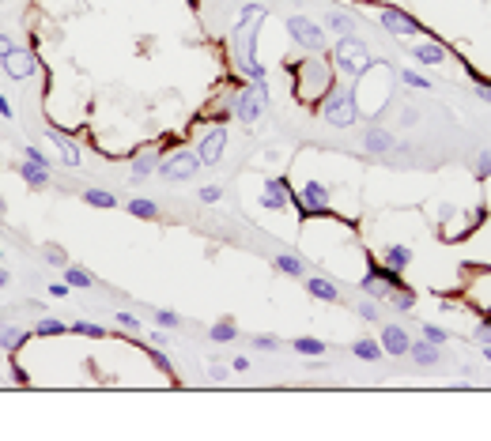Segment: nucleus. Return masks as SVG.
Returning a JSON list of instances; mask_svg holds the SVG:
<instances>
[{
	"instance_id": "nucleus-1",
	"label": "nucleus",
	"mask_w": 491,
	"mask_h": 441,
	"mask_svg": "<svg viewBox=\"0 0 491 441\" xmlns=\"http://www.w3.org/2000/svg\"><path fill=\"white\" fill-rule=\"evenodd\" d=\"M337 87V76H333V57L325 53H307L299 64H295V98L299 102H322L329 91Z\"/></svg>"
},
{
	"instance_id": "nucleus-2",
	"label": "nucleus",
	"mask_w": 491,
	"mask_h": 441,
	"mask_svg": "<svg viewBox=\"0 0 491 441\" xmlns=\"http://www.w3.org/2000/svg\"><path fill=\"white\" fill-rule=\"evenodd\" d=\"M269 16L261 4H246L242 16H238V26H234V61L249 79H264V69L257 61V31H261V19Z\"/></svg>"
},
{
	"instance_id": "nucleus-3",
	"label": "nucleus",
	"mask_w": 491,
	"mask_h": 441,
	"mask_svg": "<svg viewBox=\"0 0 491 441\" xmlns=\"http://www.w3.org/2000/svg\"><path fill=\"white\" fill-rule=\"evenodd\" d=\"M231 113H234L242 125L261 121V117L269 113V83H264V79H254V83H246L242 91H238Z\"/></svg>"
},
{
	"instance_id": "nucleus-4",
	"label": "nucleus",
	"mask_w": 491,
	"mask_h": 441,
	"mask_svg": "<svg viewBox=\"0 0 491 441\" xmlns=\"http://www.w3.org/2000/svg\"><path fill=\"white\" fill-rule=\"evenodd\" d=\"M322 117L329 125L337 128H348L355 125V117H359V106H355V91L352 87H333L329 95L322 98Z\"/></svg>"
},
{
	"instance_id": "nucleus-5",
	"label": "nucleus",
	"mask_w": 491,
	"mask_h": 441,
	"mask_svg": "<svg viewBox=\"0 0 491 441\" xmlns=\"http://www.w3.org/2000/svg\"><path fill=\"white\" fill-rule=\"evenodd\" d=\"M333 64H337L340 72H348V76H363V72L370 69L367 42H363V38H355V34L340 38V42L333 46Z\"/></svg>"
},
{
	"instance_id": "nucleus-6",
	"label": "nucleus",
	"mask_w": 491,
	"mask_h": 441,
	"mask_svg": "<svg viewBox=\"0 0 491 441\" xmlns=\"http://www.w3.org/2000/svg\"><path fill=\"white\" fill-rule=\"evenodd\" d=\"M287 34L307 49V53H322L325 49V31L317 23H310L307 16H291L287 19Z\"/></svg>"
},
{
	"instance_id": "nucleus-7",
	"label": "nucleus",
	"mask_w": 491,
	"mask_h": 441,
	"mask_svg": "<svg viewBox=\"0 0 491 441\" xmlns=\"http://www.w3.org/2000/svg\"><path fill=\"white\" fill-rule=\"evenodd\" d=\"M197 166H201V158H197V151H174V155H167L163 163H159V178H167V181H185V178H193Z\"/></svg>"
},
{
	"instance_id": "nucleus-8",
	"label": "nucleus",
	"mask_w": 491,
	"mask_h": 441,
	"mask_svg": "<svg viewBox=\"0 0 491 441\" xmlns=\"http://www.w3.org/2000/svg\"><path fill=\"white\" fill-rule=\"evenodd\" d=\"M223 147H227V128L216 125V128H208L201 136V143H197V158H201L204 166H216L223 158Z\"/></svg>"
},
{
	"instance_id": "nucleus-9",
	"label": "nucleus",
	"mask_w": 491,
	"mask_h": 441,
	"mask_svg": "<svg viewBox=\"0 0 491 441\" xmlns=\"http://www.w3.org/2000/svg\"><path fill=\"white\" fill-rule=\"evenodd\" d=\"M0 64H4L8 79H31V76L38 72V57H34L31 49H23V46H16Z\"/></svg>"
},
{
	"instance_id": "nucleus-10",
	"label": "nucleus",
	"mask_w": 491,
	"mask_h": 441,
	"mask_svg": "<svg viewBox=\"0 0 491 441\" xmlns=\"http://www.w3.org/2000/svg\"><path fill=\"white\" fill-rule=\"evenodd\" d=\"M46 136H49V143L53 147H57V155H61V163L64 166H79V158H84V155H79V143L69 136V132H61V128H46Z\"/></svg>"
},
{
	"instance_id": "nucleus-11",
	"label": "nucleus",
	"mask_w": 491,
	"mask_h": 441,
	"mask_svg": "<svg viewBox=\"0 0 491 441\" xmlns=\"http://www.w3.org/2000/svg\"><path fill=\"white\" fill-rule=\"evenodd\" d=\"M382 26H386L390 34H420L423 31L412 16H405V11H397V8H382Z\"/></svg>"
},
{
	"instance_id": "nucleus-12",
	"label": "nucleus",
	"mask_w": 491,
	"mask_h": 441,
	"mask_svg": "<svg viewBox=\"0 0 491 441\" xmlns=\"http://www.w3.org/2000/svg\"><path fill=\"white\" fill-rule=\"evenodd\" d=\"M257 204H261V208H287V204H291L287 181H284V178H269V181H264V193H261Z\"/></svg>"
},
{
	"instance_id": "nucleus-13",
	"label": "nucleus",
	"mask_w": 491,
	"mask_h": 441,
	"mask_svg": "<svg viewBox=\"0 0 491 441\" xmlns=\"http://www.w3.org/2000/svg\"><path fill=\"white\" fill-rule=\"evenodd\" d=\"M302 208L314 211V216L329 211V189H325L322 181H307V185H302Z\"/></svg>"
},
{
	"instance_id": "nucleus-14",
	"label": "nucleus",
	"mask_w": 491,
	"mask_h": 441,
	"mask_svg": "<svg viewBox=\"0 0 491 441\" xmlns=\"http://www.w3.org/2000/svg\"><path fill=\"white\" fill-rule=\"evenodd\" d=\"M378 343H382V351H386V355L397 358V355H408V343H412V340L405 336L401 325H386V328H382V340H378Z\"/></svg>"
},
{
	"instance_id": "nucleus-15",
	"label": "nucleus",
	"mask_w": 491,
	"mask_h": 441,
	"mask_svg": "<svg viewBox=\"0 0 491 441\" xmlns=\"http://www.w3.org/2000/svg\"><path fill=\"white\" fill-rule=\"evenodd\" d=\"M159 147H144V151H137V158H132V181H144V178H152V173L159 170Z\"/></svg>"
},
{
	"instance_id": "nucleus-16",
	"label": "nucleus",
	"mask_w": 491,
	"mask_h": 441,
	"mask_svg": "<svg viewBox=\"0 0 491 441\" xmlns=\"http://www.w3.org/2000/svg\"><path fill=\"white\" fill-rule=\"evenodd\" d=\"M49 170H53V166H46V163L23 158V163H19V178L31 185V189H46V185H49Z\"/></svg>"
},
{
	"instance_id": "nucleus-17",
	"label": "nucleus",
	"mask_w": 491,
	"mask_h": 441,
	"mask_svg": "<svg viewBox=\"0 0 491 441\" xmlns=\"http://www.w3.org/2000/svg\"><path fill=\"white\" fill-rule=\"evenodd\" d=\"M26 340H31V328H23V325H0V347H4L8 355H16Z\"/></svg>"
},
{
	"instance_id": "nucleus-18",
	"label": "nucleus",
	"mask_w": 491,
	"mask_h": 441,
	"mask_svg": "<svg viewBox=\"0 0 491 441\" xmlns=\"http://www.w3.org/2000/svg\"><path fill=\"white\" fill-rule=\"evenodd\" d=\"M272 268L284 272V275H291V279H302V275H307V260L295 257V253H276V257H272Z\"/></svg>"
},
{
	"instance_id": "nucleus-19",
	"label": "nucleus",
	"mask_w": 491,
	"mask_h": 441,
	"mask_svg": "<svg viewBox=\"0 0 491 441\" xmlns=\"http://www.w3.org/2000/svg\"><path fill=\"white\" fill-rule=\"evenodd\" d=\"M363 147L370 155H386L390 147H393V132H386V128H367L363 132Z\"/></svg>"
},
{
	"instance_id": "nucleus-20",
	"label": "nucleus",
	"mask_w": 491,
	"mask_h": 441,
	"mask_svg": "<svg viewBox=\"0 0 491 441\" xmlns=\"http://www.w3.org/2000/svg\"><path fill=\"white\" fill-rule=\"evenodd\" d=\"M325 26H329L333 34L348 38V34H355V16H352V11H329V16H325Z\"/></svg>"
},
{
	"instance_id": "nucleus-21",
	"label": "nucleus",
	"mask_w": 491,
	"mask_h": 441,
	"mask_svg": "<svg viewBox=\"0 0 491 441\" xmlns=\"http://www.w3.org/2000/svg\"><path fill=\"white\" fill-rule=\"evenodd\" d=\"M408 355H412L420 366H435V363H439V343H431V340L408 343Z\"/></svg>"
},
{
	"instance_id": "nucleus-22",
	"label": "nucleus",
	"mask_w": 491,
	"mask_h": 441,
	"mask_svg": "<svg viewBox=\"0 0 491 441\" xmlns=\"http://www.w3.org/2000/svg\"><path fill=\"white\" fill-rule=\"evenodd\" d=\"M125 211H129V216L132 219H159V204H155V200H148V196H137V200H129V204H125Z\"/></svg>"
},
{
	"instance_id": "nucleus-23",
	"label": "nucleus",
	"mask_w": 491,
	"mask_h": 441,
	"mask_svg": "<svg viewBox=\"0 0 491 441\" xmlns=\"http://www.w3.org/2000/svg\"><path fill=\"white\" fill-rule=\"evenodd\" d=\"M412 57H416L420 64H439V61L446 57V49H442L439 42H416V46H412Z\"/></svg>"
},
{
	"instance_id": "nucleus-24",
	"label": "nucleus",
	"mask_w": 491,
	"mask_h": 441,
	"mask_svg": "<svg viewBox=\"0 0 491 441\" xmlns=\"http://www.w3.org/2000/svg\"><path fill=\"white\" fill-rule=\"evenodd\" d=\"M307 290L314 294V298H322V302H337V298H340V290H337V283H329V279H322V275H314V279H307Z\"/></svg>"
},
{
	"instance_id": "nucleus-25",
	"label": "nucleus",
	"mask_w": 491,
	"mask_h": 441,
	"mask_svg": "<svg viewBox=\"0 0 491 441\" xmlns=\"http://www.w3.org/2000/svg\"><path fill=\"white\" fill-rule=\"evenodd\" d=\"M352 355L363 358V363H378V358L386 355V351H382L378 340H355V343H352Z\"/></svg>"
},
{
	"instance_id": "nucleus-26",
	"label": "nucleus",
	"mask_w": 491,
	"mask_h": 441,
	"mask_svg": "<svg viewBox=\"0 0 491 441\" xmlns=\"http://www.w3.org/2000/svg\"><path fill=\"white\" fill-rule=\"evenodd\" d=\"M408 260H412V249H408V245H390L386 249V264H390L393 272H405Z\"/></svg>"
},
{
	"instance_id": "nucleus-27",
	"label": "nucleus",
	"mask_w": 491,
	"mask_h": 441,
	"mask_svg": "<svg viewBox=\"0 0 491 441\" xmlns=\"http://www.w3.org/2000/svg\"><path fill=\"white\" fill-rule=\"evenodd\" d=\"M64 283L69 287H95V275L84 272L79 264H64Z\"/></svg>"
},
{
	"instance_id": "nucleus-28",
	"label": "nucleus",
	"mask_w": 491,
	"mask_h": 441,
	"mask_svg": "<svg viewBox=\"0 0 491 441\" xmlns=\"http://www.w3.org/2000/svg\"><path fill=\"white\" fill-rule=\"evenodd\" d=\"M34 332H38V336H64V332H69V325H64L61 317H42V320L34 325Z\"/></svg>"
},
{
	"instance_id": "nucleus-29",
	"label": "nucleus",
	"mask_w": 491,
	"mask_h": 441,
	"mask_svg": "<svg viewBox=\"0 0 491 441\" xmlns=\"http://www.w3.org/2000/svg\"><path fill=\"white\" fill-rule=\"evenodd\" d=\"M84 204H91V208H117V196L106 193V189H87L84 193Z\"/></svg>"
},
{
	"instance_id": "nucleus-30",
	"label": "nucleus",
	"mask_w": 491,
	"mask_h": 441,
	"mask_svg": "<svg viewBox=\"0 0 491 441\" xmlns=\"http://www.w3.org/2000/svg\"><path fill=\"white\" fill-rule=\"evenodd\" d=\"M390 305H393V310H401V313H408V310L416 305V294L408 290V287H397V290L390 294Z\"/></svg>"
},
{
	"instance_id": "nucleus-31",
	"label": "nucleus",
	"mask_w": 491,
	"mask_h": 441,
	"mask_svg": "<svg viewBox=\"0 0 491 441\" xmlns=\"http://www.w3.org/2000/svg\"><path fill=\"white\" fill-rule=\"evenodd\" d=\"M291 347H295L299 355H325V340H314V336H299Z\"/></svg>"
},
{
	"instance_id": "nucleus-32",
	"label": "nucleus",
	"mask_w": 491,
	"mask_h": 441,
	"mask_svg": "<svg viewBox=\"0 0 491 441\" xmlns=\"http://www.w3.org/2000/svg\"><path fill=\"white\" fill-rule=\"evenodd\" d=\"M208 336H212V343H231V340L238 336V328L231 325V320H219V325H212Z\"/></svg>"
},
{
	"instance_id": "nucleus-33",
	"label": "nucleus",
	"mask_w": 491,
	"mask_h": 441,
	"mask_svg": "<svg viewBox=\"0 0 491 441\" xmlns=\"http://www.w3.org/2000/svg\"><path fill=\"white\" fill-rule=\"evenodd\" d=\"M76 336H91V340H102L106 336V328L102 325H91V320H76V325H69Z\"/></svg>"
},
{
	"instance_id": "nucleus-34",
	"label": "nucleus",
	"mask_w": 491,
	"mask_h": 441,
	"mask_svg": "<svg viewBox=\"0 0 491 441\" xmlns=\"http://www.w3.org/2000/svg\"><path fill=\"white\" fill-rule=\"evenodd\" d=\"M42 257H46V264H53V268H64V264H69V253H64L61 245H42Z\"/></svg>"
},
{
	"instance_id": "nucleus-35",
	"label": "nucleus",
	"mask_w": 491,
	"mask_h": 441,
	"mask_svg": "<svg viewBox=\"0 0 491 441\" xmlns=\"http://www.w3.org/2000/svg\"><path fill=\"white\" fill-rule=\"evenodd\" d=\"M152 320H155V325H163V328H178L182 325V317L170 313V310H152Z\"/></svg>"
},
{
	"instance_id": "nucleus-36",
	"label": "nucleus",
	"mask_w": 491,
	"mask_h": 441,
	"mask_svg": "<svg viewBox=\"0 0 491 441\" xmlns=\"http://www.w3.org/2000/svg\"><path fill=\"white\" fill-rule=\"evenodd\" d=\"M148 355H152V363H155L159 370H163L167 377H174V366H170V358H167L163 351H159V347H152V343H148Z\"/></svg>"
},
{
	"instance_id": "nucleus-37",
	"label": "nucleus",
	"mask_w": 491,
	"mask_h": 441,
	"mask_svg": "<svg viewBox=\"0 0 491 441\" xmlns=\"http://www.w3.org/2000/svg\"><path fill=\"white\" fill-rule=\"evenodd\" d=\"M117 325H121L125 332H132V336H137V332L144 328V325H140V317H132V313H117Z\"/></svg>"
},
{
	"instance_id": "nucleus-38",
	"label": "nucleus",
	"mask_w": 491,
	"mask_h": 441,
	"mask_svg": "<svg viewBox=\"0 0 491 441\" xmlns=\"http://www.w3.org/2000/svg\"><path fill=\"white\" fill-rule=\"evenodd\" d=\"M423 340H431V343H446V332L439 325H423Z\"/></svg>"
},
{
	"instance_id": "nucleus-39",
	"label": "nucleus",
	"mask_w": 491,
	"mask_h": 441,
	"mask_svg": "<svg viewBox=\"0 0 491 441\" xmlns=\"http://www.w3.org/2000/svg\"><path fill=\"white\" fill-rule=\"evenodd\" d=\"M197 196H201V200H204V204H216V200L223 196V189H219V185H204V189H201V193H197Z\"/></svg>"
},
{
	"instance_id": "nucleus-40",
	"label": "nucleus",
	"mask_w": 491,
	"mask_h": 441,
	"mask_svg": "<svg viewBox=\"0 0 491 441\" xmlns=\"http://www.w3.org/2000/svg\"><path fill=\"white\" fill-rule=\"evenodd\" d=\"M254 347H257V351H276L280 340H276V336H254Z\"/></svg>"
},
{
	"instance_id": "nucleus-41",
	"label": "nucleus",
	"mask_w": 491,
	"mask_h": 441,
	"mask_svg": "<svg viewBox=\"0 0 491 441\" xmlns=\"http://www.w3.org/2000/svg\"><path fill=\"white\" fill-rule=\"evenodd\" d=\"M23 158H34V163H46V166H53V163H49V158H46L42 151H38L34 143H23Z\"/></svg>"
},
{
	"instance_id": "nucleus-42",
	"label": "nucleus",
	"mask_w": 491,
	"mask_h": 441,
	"mask_svg": "<svg viewBox=\"0 0 491 441\" xmlns=\"http://www.w3.org/2000/svg\"><path fill=\"white\" fill-rule=\"evenodd\" d=\"M405 83H408V87H423V91H427V87H431V79H423L420 72H405Z\"/></svg>"
},
{
	"instance_id": "nucleus-43",
	"label": "nucleus",
	"mask_w": 491,
	"mask_h": 441,
	"mask_svg": "<svg viewBox=\"0 0 491 441\" xmlns=\"http://www.w3.org/2000/svg\"><path fill=\"white\" fill-rule=\"evenodd\" d=\"M11 381H16L19 389H26V385H31V373H26L23 366H11Z\"/></svg>"
},
{
	"instance_id": "nucleus-44",
	"label": "nucleus",
	"mask_w": 491,
	"mask_h": 441,
	"mask_svg": "<svg viewBox=\"0 0 491 441\" xmlns=\"http://www.w3.org/2000/svg\"><path fill=\"white\" fill-rule=\"evenodd\" d=\"M69 290H72L69 283H49V287H46V294H49V298H64V294H69Z\"/></svg>"
},
{
	"instance_id": "nucleus-45",
	"label": "nucleus",
	"mask_w": 491,
	"mask_h": 441,
	"mask_svg": "<svg viewBox=\"0 0 491 441\" xmlns=\"http://www.w3.org/2000/svg\"><path fill=\"white\" fill-rule=\"evenodd\" d=\"M359 317L375 320V317H378V305H375V302H359Z\"/></svg>"
},
{
	"instance_id": "nucleus-46",
	"label": "nucleus",
	"mask_w": 491,
	"mask_h": 441,
	"mask_svg": "<svg viewBox=\"0 0 491 441\" xmlns=\"http://www.w3.org/2000/svg\"><path fill=\"white\" fill-rule=\"evenodd\" d=\"M11 49H16V42H11V38H8V34H0V61H4V57H8V53H11Z\"/></svg>"
},
{
	"instance_id": "nucleus-47",
	"label": "nucleus",
	"mask_w": 491,
	"mask_h": 441,
	"mask_svg": "<svg viewBox=\"0 0 491 441\" xmlns=\"http://www.w3.org/2000/svg\"><path fill=\"white\" fill-rule=\"evenodd\" d=\"M480 178H491V151L480 155Z\"/></svg>"
},
{
	"instance_id": "nucleus-48",
	"label": "nucleus",
	"mask_w": 491,
	"mask_h": 441,
	"mask_svg": "<svg viewBox=\"0 0 491 441\" xmlns=\"http://www.w3.org/2000/svg\"><path fill=\"white\" fill-rule=\"evenodd\" d=\"M476 340H480V343H491V325H480V328H476Z\"/></svg>"
},
{
	"instance_id": "nucleus-49",
	"label": "nucleus",
	"mask_w": 491,
	"mask_h": 441,
	"mask_svg": "<svg viewBox=\"0 0 491 441\" xmlns=\"http://www.w3.org/2000/svg\"><path fill=\"white\" fill-rule=\"evenodd\" d=\"M231 366H234L238 373H246V370H249V358H246V355H238V358H234V363H231Z\"/></svg>"
},
{
	"instance_id": "nucleus-50",
	"label": "nucleus",
	"mask_w": 491,
	"mask_h": 441,
	"mask_svg": "<svg viewBox=\"0 0 491 441\" xmlns=\"http://www.w3.org/2000/svg\"><path fill=\"white\" fill-rule=\"evenodd\" d=\"M0 117H16V113H11V102L4 95H0Z\"/></svg>"
},
{
	"instance_id": "nucleus-51",
	"label": "nucleus",
	"mask_w": 491,
	"mask_h": 441,
	"mask_svg": "<svg viewBox=\"0 0 491 441\" xmlns=\"http://www.w3.org/2000/svg\"><path fill=\"white\" fill-rule=\"evenodd\" d=\"M476 95H480L484 102H491V87H484V83H480V87H476Z\"/></svg>"
},
{
	"instance_id": "nucleus-52",
	"label": "nucleus",
	"mask_w": 491,
	"mask_h": 441,
	"mask_svg": "<svg viewBox=\"0 0 491 441\" xmlns=\"http://www.w3.org/2000/svg\"><path fill=\"white\" fill-rule=\"evenodd\" d=\"M8 283H11V272H8V268H0V287H8Z\"/></svg>"
},
{
	"instance_id": "nucleus-53",
	"label": "nucleus",
	"mask_w": 491,
	"mask_h": 441,
	"mask_svg": "<svg viewBox=\"0 0 491 441\" xmlns=\"http://www.w3.org/2000/svg\"><path fill=\"white\" fill-rule=\"evenodd\" d=\"M4 216H8V204H4V196H0V223H4Z\"/></svg>"
},
{
	"instance_id": "nucleus-54",
	"label": "nucleus",
	"mask_w": 491,
	"mask_h": 441,
	"mask_svg": "<svg viewBox=\"0 0 491 441\" xmlns=\"http://www.w3.org/2000/svg\"><path fill=\"white\" fill-rule=\"evenodd\" d=\"M484 355H487V363H491V343H487V351H484Z\"/></svg>"
},
{
	"instance_id": "nucleus-55",
	"label": "nucleus",
	"mask_w": 491,
	"mask_h": 441,
	"mask_svg": "<svg viewBox=\"0 0 491 441\" xmlns=\"http://www.w3.org/2000/svg\"><path fill=\"white\" fill-rule=\"evenodd\" d=\"M0 260H4V249H0Z\"/></svg>"
}]
</instances>
